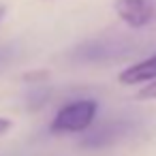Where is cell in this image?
<instances>
[{
	"label": "cell",
	"instance_id": "cell-1",
	"mask_svg": "<svg viewBox=\"0 0 156 156\" xmlns=\"http://www.w3.org/2000/svg\"><path fill=\"white\" fill-rule=\"evenodd\" d=\"M96 107L98 105L92 98H83V101L69 103L54 118L51 130L54 133H79V130H86L92 124L94 115H96Z\"/></svg>",
	"mask_w": 156,
	"mask_h": 156
},
{
	"label": "cell",
	"instance_id": "cell-2",
	"mask_svg": "<svg viewBox=\"0 0 156 156\" xmlns=\"http://www.w3.org/2000/svg\"><path fill=\"white\" fill-rule=\"evenodd\" d=\"M130 51V45L122 39H94V41H88L79 47L73 49L71 58L75 62H81V64H90V62H107V60H115L120 56H126Z\"/></svg>",
	"mask_w": 156,
	"mask_h": 156
},
{
	"label": "cell",
	"instance_id": "cell-3",
	"mask_svg": "<svg viewBox=\"0 0 156 156\" xmlns=\"http://www.w3.org/2000/svg\"><path fill=\"white\" fill-rule=\"evenodd\" d=\"M113 9L122 22H126L130 28H143L147 26L156 15L154 0H115Z\"/></svg>",
	"mask_w": 156,
	"mask_h": 156
},
{
	"label": "cell",
	"instance_id": "cell-4",
	"mask_svg": "<svg viewBox=\"0 0 156 156\" xmlns=\"http://www.w3.org/2000/svg\"><path fill=\"white\" fill-rule=\"evenodd\" d=\"M133 130H135L133 120H111V122L98 126L94 133H90L81 143L86 147H105V145H111V143L128 137Z\"/></svg>",
	"mask_w": 156,
	"mask_h": 156
},
{
	"label": "cell",
	"instance_id": "cell-5",
	"mask_svg": "<svg viewBox=\"0 0 156 156\" xmlns=\"http://www.w3.org/2000/svg\"><path fill=\"white\" fill-rule=\"evenodd\" d=\"M118 79L122 83H147V81L156 79V54L150 56L143 62H137L133 66H126L120 73Z\"/></svg>",
	"mask_w": 156,
	"mask_h": 156
},
{
	"label": "cell",
	"instance_id": "cell-6",
	"mask_svg": "<svg viewBox=\"0 0 156 156\" xmlns=\"http://www.w3.org/2000/svg\"><path fill=\"white\" fill-rule=\"evenodd\" d=\"M49 94H51V88H49V86H45V83H34V88H32V90L28 92V96H26L28 109H39L41 105H45L47 98H49Z\"/></svg>",
	"mask_w": 156,
	"mask_h": 156
},
{
	"label": "cell",
	"instance_id": "cell-7",
	"mask_svg": "<svg viewBox=\"0 0 156 156\" xmlns=\"http://www.w3.org/2000/svg\"><path fill=\"white\" fill-rule=\"evenodd\" d=\"M17 56V49L13 45H7V47H0V69H5L7 64H11Z\"/></svg>",
	"mask_w": 156,
	"mask_h": 156
},
{
	"label": "cell",
	"instance_id": "cell-8",
	"mask_svg": "<svg viewBox=\"0 0 156 156\" xmlns=\"http://www.w3.org/2000/svg\"><path fill=\"white\" fill-rule=\"evenodd\" d=\"M139 98H143V101H150V98H156V79L152 81V83H147L139 94H137Z\"/></svg>",
	"mask_w": 156,
	"mask_h": 156
},
{
	"label": "cell",
	"instance_id": "cell-9",
	"mask_svg": "<svg viewBox=\"0 0 156 156\" xmlns=\"http://www.w3.org/2000/svg\"><path fill=\"white\" fill-rule=\"evenodd\" d=\"M45 79H47V73H30L24 77V81H28V83H43Z\"/></svg>",
	"mask_w": 156,
	"mask_h": 156
},
{
	"label": "cell",
	"instance_id": "cell-10",
	"mask_svg": "<svg viewBox=\"0 0 156 156\" xmlns=\"http://www.w3.org/2000/svg\"><path fill=\"white\" fill-rule=\"evenodd\" d=\"M13 124H11V120H7V118H0V137H2L9 128H11Z\"/></svg>",
	"mask_w": 156,
	"mask_h": 156
},
{
	"label": "cell",
	"instance_id": "cell-11",
	"mask_svg": "<svg viewBox=\"0 0 156 156\" xmlns=\"http://www.w3.org/2000/svg\"><path fill=\"white\" fill-rule=\"evenodd\" d=\"M5 11H7V9H5V5H0V20H2V15H5Z\"/></svg>",
	"mask_w": 156,
	"mask_h": 156
}]
</instances>
